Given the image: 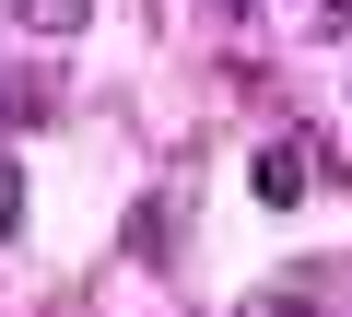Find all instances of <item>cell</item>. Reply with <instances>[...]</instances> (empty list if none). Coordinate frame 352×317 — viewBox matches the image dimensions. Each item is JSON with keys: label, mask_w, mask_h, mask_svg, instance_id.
Masks as SVG:
<instances>
[{"label": "cell", "mask_w": 352, "mask_h": 317, "mask_svg": "<svg viewBox=\"0 0 352 317\" xmlns=\"http://www.w3.org/2000/svg\"><path fill=\"white\" fill-rule=\"evenodd\" d=\"M317 165H329V153H317L305 129H282V141H258V165H247V188H258L270 212H294V200L317 188Z\"/></svg>", "instance_id": "1"}, {"label": "cell", "mask_w": 352, "mask_h": 317, "mask_svg": "<svg viewBox=\"0 0 352 317\" xmlns=\"http://www.w3.org/2000/svg\"><path fill=\"white\" fill-rule=\"evenodd\" d=\"M235 317H317V294H305V282H258Z\"/></svg>", "instance_id": "2"}, {"label": "cell", "mask_w": 352, "mask_h": 317, "mask_svg": "<svg viewBox=\"0 0 352 317\" xmlns=\"http://www.w3.org/2000/svg\"><path fill=\"white\" fill-rule=\"evenodd\" d=\"M12 12H24L36 36H82V12H94V0H12Z\"/></svg>", "instance_id": "3"}, {"label": "cell", "mask_w": 352, "mask_h": 317, "mask_svg": "<svg viewBox=\"0 0 352 317\" xmlns=\"http://www.w3.org/2000/svg\"><path fill=\"white\" fill-rule=\"evenodd\" d=\"M0 118H47V71H12V83H0Z\"/></svg>", "instance_id": "4"}, {"label": "cell", "mask_w": 352, "mask_h": 317, "mask_svg": "<svg viewBox=\"0 0 352 317\" xmlns=\"http://www.w3.org/2000/svg\"><path fill=\"white\" fill-rule=\"evenodd\" d=\"M317 24H329V36H340V24H352V0H317Z\"/></svg>", "instance_id": "5"}]
</instances>
